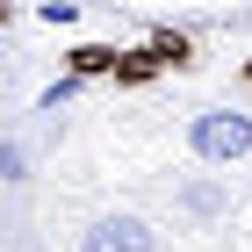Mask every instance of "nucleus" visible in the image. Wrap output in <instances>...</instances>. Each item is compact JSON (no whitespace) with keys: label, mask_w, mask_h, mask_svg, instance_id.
<instances>
[{"label":"nucleus","mask_w":252,"mask_h":252,"mask_svg":"<svg viewBox=\"0 0 252 252\" xmlns=\"http://www.w3.org/2000/svg\"><path fill=\"white\" fill-rule=\"evenodd\" d=\"M188 152L202 158V166L245 158L252 152V116H238V108H202V116H188Z\"/></svg>","instance_id":"1"},{"label":"nucleus","mask_w":252,"mask_h":252,"mask_svg":"<svg viewBox=\"0 0 252 252\" xmlns=\"http://www.w3.org/2000/svg\"><path fill=\"white\" fill-rule=\"evenodd\" d=\"M79 252H158V231L144 223V216H130V209H108V216L87 223Z\"/></svg>","instance_id":"2"},{"label":"nucleus","mask_w":252,"mask_h":252,"mask_svg":"<svg viewBox=\"0 0 252 252\" xmlns=\"http://www.w3.org/2000/svg\"><path fill=\"white\" fill-rule=\"evenodd\" d=\"M158 72H166V65L152 58V43H137V51H116V72L108 79H116V87H152Z\"/></svg>","instance_id":"3"},{"label":"nucleus","mask_w":252,"mask_h":252,"mask_svg":"<svg viewBox=\"0 0 252 252\" xmlns=\"http://www.w3.org/2000/svg\"><path fill=\"white\" fill-rule=\"evenodd\" d=\"M65 72H79V79H108V72H116V43H72V51H65Z\"/></svg>","instance_id":"4"},{"label":"nucleus","mask_w":252,"mask_h":252,"mask_svg":"<svg viewBox=\"0 0 252 252\" xmlns=\"http://www.w3.org/2000/svg\"><path fill=\"white\" fill-rule=\"evenodd\" d=\"M144 43H152V58L166 65V72H188L194 65V36H180V29H152Z\"/></svg>","instance_id":"5"},{"label":"nucleus","mask_w":252,"mask_h":252,"mask_svg":"<svg viewBox=\"0 0 252 252\" xmlns=\"http://www.w3.org/2000/svg\"><path fill=\"white\" fill-rule=\"evenodd\" d=\"M180 209L209 223V216H223V209H231V202H223V188H209V180H188V188H180Z\"/></svg>","instance_id":"6"},{"label":"nucleus","mask_w":252,"mask_h":252,"mask_svg":"<svg viewBox=\"0 0 252 252\" xmlns=\"http://www.w3.org/2000/svg\"><path fill=\"white\" fill-rule=\"evenodd\" d=\"M79 87H87V79H79V72H58V79H51V87H43V94H36V108H43V116H58V108H65V101L79 94Z\"/></svg>","instance_id":"7"},{"label":"nucleus","mask_w":252,"mask_h":252,"mask_svg":"<svg viewBox=\"0 0 252 252\" xmlns=\"http://www.w3.org/2000/svg\"><path fill=\"white\" fill-rule=\"evenodd\" d=\"M0 180H29V144L22 137H0Z\"/></svg>","instance_id":"8"},{"label":"nucleus","mask_w":252,"mask_h":252,"mask_svg":"<svg viewBox=\"0 0 252 252\" xmlns=\"http://www.w3.org/2000/svg\"><path fill=\"white\" fill-rule=\"evenodd\" d=\"M36 22H51V29H65V22H79V0H43Z\"/></svg>","instance_id":"9"},{"label":"nucleus","mask_w":252,"mask_h":252,"mask_svg":"<svg viewBox=\"0 0 252 252\" xmlns=\"http://www.w3.org/2000/svg\"><path fill=\"white\" fill-rule=\"evenodd\" d=\"M0 22H15V0H0Z\"/></svg>","instance_id":"10"},{"label":"nucleus","mask_w":252,"mask_h":252,"mask_svg":"<svg viewBox=\"0 0 252 252\" xmlns=\"http://www.w3.org/2000/svg\"><path fill=\"white\" fill-rule=\"evenodd\" d=\"M0 72H7V58H0Z\"/></svg>","instance_id":"11"}]
</instances>
